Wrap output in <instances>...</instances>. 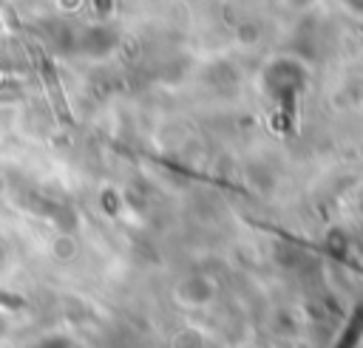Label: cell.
I'll list each match as a JSON object with an SVG mask.
<instances>
[{
  "instance_id": "obj_1",
  "label": "cell",
  "mask_w": 363,
  "mask_h": 348,
  "mask_svg": "<svg viewBox=\"0 0 363 348\" xmlns=\"http://www.w3.org/2000/svg\"><path fill=\"white\" fill-rule=\"evenodd\" d=\"M360 337H363V300L354 306V311H352V317H349L343 334L337 337V345H335V348H357Z\"/></svg>"
}]
</instances>
